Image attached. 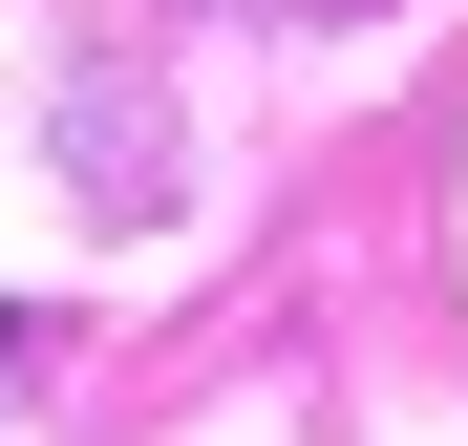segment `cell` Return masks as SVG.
<instances>
[{"label": "cell", "mask_w": 468, "mask_h": 446, "mask_svg": "<svg viewBox=\"0 0 468 446\" xmlns=\"http://www.w3.org/2000/svg\"><path fill=\"white\" fill-rule=\"evenodd\" d=\"M0 361H22V319H0Z\"/></svg>", "instance_id": "obj_1"}]
</instances>
